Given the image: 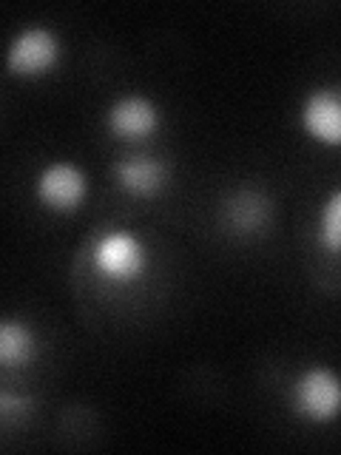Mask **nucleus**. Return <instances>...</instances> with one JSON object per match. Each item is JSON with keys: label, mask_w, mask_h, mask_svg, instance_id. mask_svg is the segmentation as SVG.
<instances>
[{"label": "nucleus", "mask_w": 341, "mask_h": 455, "mask_svg": "<svg viewBox=\"0 0 341 455\" xmlns=\"http://www.w3.org/2000/svg\"><path fill=\"white\" fill-rule=\"evenodd\" d=\"M63 63V40L46 23L23 26L6 46V75L18 80H43Z\"/></svg>", "instance_id": "obj_3"}, {"label": "nucleus", "mask_w": 341, "mask_h": 455, "mask_svg": "<svg viewBox=\"0 0 341 455\" xmlns=\"http://www.w3.org/2000/svg\"><path fill=\"white\" fill-rule=\"evenodd\" d=\"M37 355V336L26 319L6 316L0 322V364L4 370H23Z\"/></svg>", "instance_id": "obj_9"}, {"label": "nucleus", "mask_w": 341, "mask_h": 455, "mask_svg": "<svg viewBox=\"0 0 341 455\" xmlns=\"http://www.w3.org/2000/svg\"><path fill=\"white\" fill-rule=\"evenodd\" d=\"M111 177L117 191L131 199H156L165 194L170 185V163L165 156H156L148 151H134L120 156L111 165Z\"/></svg>", "instance_id": "obj_7"}, {"label": "nucleus", "mask_w": 341, "mask_h": 455, "mask_svg": "<svg viewBox=\"0 0 341 455\" xmlns=\"http://www.w3.org/2000/svg\"><path fill=\"white\" fill-rule=\"evenodd\" d=\"M316 248L327 259H341V185L324 194L316 211Z\"/></svg>", "instance_id": "obj_10"}, {"label": "nucleus", "mask_w": 341, "mask_h": 455, "mask_svg": "<svg viewBox=\"0 0 341 455\" xmlns=\"http://www.w3.org/2000/svg\"><path fill=\"white\" fill-rule=\"evenodd\" d=\"M28 410H32V398L28 395H14L12 390L0 393V419L6 424H12L14 419H23Z\"/></svg>", "instance_id": "obj_11"}, {"label": "nucleus", "mask_w": 341, "mask_h": 455, "mask_svg": "<svg viewBox=\"0 0 341 455\" xmlns=\"http://www.w3.org/2000/svg\"><path fill=\"white\" fill-rule=\"evenodd\" d=\"M91 182L75 160H49L35 174V199L54 217H75L89 199Z\"/></svg>", "instance_id": "obj_4"}, {"label": "nucleus", "mask_w": 341, "mask_h": 455, "mask_svg": "<svg viewBox=\"0 0 341 455\" xmlns=\"http://www.w3.org/2000/svg\"><path fill=\"white\" fill-rule=\"evenodd\" d=\"M94 276L111 288H131L148 276L151 248L131 228H108L89 251Z\"/></svg>", "instance_id": "obj_1"}, {"label": "nucleus", "mask_w": 341, "mask_h": 455, "mask_svg": "<svg viewBox=\"0 0 341 455\" xmlns=\"http://www.w3.org/2000/svg\"><path fill=\"white\" fill-rule=\"evenodd\" d=\"M288 407L305 424H336L341 419V373L324 362L302 367L288 387Z\"/></svg>", "instance_id": "obj_2"}, {"label": "nucleus", "mask_w": 341, "mask_h": 455, "mask_svg": "<svg viewBox=\"0 0 341 455\" xmlns=\"http://www.w3.org/2000/svg\"><path fill=\"white\" fill-rule=\"evenodd\" d=\"M298 128L319 148L341 151V85L319 83L298 103Z\"/></svg>", "instance_id": "obj_6"}, {"label": "nucleus", "mask_w": 341, "mask_h": 455, "mask_svg": "<svg viewBox=\"0 0 341 455\" xmlns=\"http://www.w3.org/2000/svg\"><path fill=\"white\" fill-rule=\"evenodd\" d=\"M222 222L236 236H256L267 231L270 220H274V203L270 196L256 188H236L222 199Z\"/></svg>", "instance_id": "obj_8"}, {"label": "nucleus", "mask_w": 341, "mask_h": 455, "mask_svg": "<svg viewBox=\"0 0 341 455\" xmlns=\"http://www.w3.org/2000/svg\"><path fill=\"white\" fill-rule=\"evenodd\" d=\"M106 132L120 142H146L165 123L163 106L146 92H125L103 114Z\"/></svg>", "instance_id": "obj_5"}]
</instances>
